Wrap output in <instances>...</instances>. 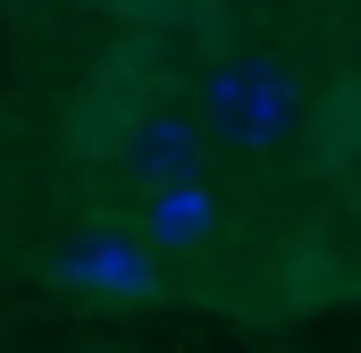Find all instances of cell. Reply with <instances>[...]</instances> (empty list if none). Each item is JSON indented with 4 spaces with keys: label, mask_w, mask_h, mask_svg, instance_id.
Instances as JSON below:
<instances>
[{
    "label": "cell",
    "mask_w": 361,
    "mask_h": 353,
    "mask_svg": "<svg viewBox=\"0 0 361 353\" xmlns=\"http://www.w3.org/2000/svg\"><path fill=\"white\" fill-rule=\"evenodd\" d=\"M294 118H302V85H294L286 59L244 51V59H219V68L202 76V126H210L219 143H235V152H269V143H286Z\"/></svg>",
    "instance_id": "1"
},
{
    "label": "cell",
    "mask_w": 361,
    "mask_h": 353,
    "mask_svg": "<svg viewBox=\"0 0 361 353\" xmlns=\"http://www.w3.org/2000/svg\"><path fill=\"white\" fill-rule=\"evenodd\" d=\"M118 160L143 176V185H193V176H202V126L177 118V109H143V118L126 126V152H118Z\"/></svg>",
    "instance_id": "2"
},
{
    "label": "cell",
    "mask_w": 361,
    "mask_h": 353,
    "mask_svg": "<svg viewBox=\"0 0 361 353\" xmlns=\"http://www.w3.org/2000/svg\"><path fill=\"white\" fill-rule=\"evenodd\" d=\"M202 227H210L202 176H193V185H152V210H143V236H152V244H202Z\"/></svg>",
    "instance_id": "3"
}]
</instances>
